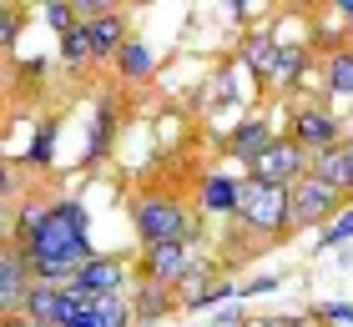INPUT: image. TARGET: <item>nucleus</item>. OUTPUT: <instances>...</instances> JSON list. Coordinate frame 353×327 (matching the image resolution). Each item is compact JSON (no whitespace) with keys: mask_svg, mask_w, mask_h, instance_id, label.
<instances>
[{"mask_svg":"<svg viewBox=\"0 0 353 327\" xmlns=\"http://www.w3.org/2000/svg\"><path fill=\"white\" fill-rule=\"evenodd\" d=\"M96 252L86 242V207L81 202H56L46 207L41 232L26 247V267L30 282H51V287H71V277L86 267Z\"/></svg>","mask_w":353,"mask_h":327,"instance_id":"f257e3e1","label":"nucleus"},{"mask_svg":"<svg viewBox=\"0 0 353 327\" xmlns=\"http://www.w3.org/2000/svg\"><path fill=\"white\" fill-rule=\"evenodd\" d=\"M137 232L147 247H176L187 242L192 222H187V207L176 196H141L137 202Z\"/></svg>","mask_w":353,"mask_h":327,"instance_id":"f03ea898","label":"nucleus"},{"mask_svg":"<svg viewBox=\"0 0 353 327\" xmlns=\"http://www.w3.org/2000/svg\"><path fill=\"white\" fill-rule=\"evenodd\" d=\"M237 217L258 232H283L288 226V187H268V182H248L237 187Z\"/></svg>","mask_w":353,"mask_h":327,"instance_id":"7ed1b4c3","label":"nucleus"},{"mask_svg":"<svg viewBox=\"0 0 353 327\" xmlns=\"http://www.w3.org/2000/svg\"><path fill=\"white\" fill-rule=\"evenodd\" d=\"M308 161H313V156L303 151L293 136H278V141H272L268 151L248 167V176H252V182H268V187H293L298 176H308Z\"/></svg>","mask_w":353,"mask_h":327,"instance_id":"20e7f679","label":"nucleus"},{"mask_svg":"<svg viewBox=\"0 0 353 327\" xmlns=\"http://www.w3.org/2000/svg\"><path fill=\"white\" fill-rule=\"evenodd\" d=\"M339 196H343V191L323 187L318 176H298V182L288 187V222H298V226L323 222V217H333V211H339Z\"/></svg>","mask_w":353,"mask_h":327,"instance_id":"39448f33","label":"nucleus"},{"mask_svg":"<svg viewBox=\"0 0 353 327\" xmlns=\"http://www.w3.org/2000/svg\"><path fill=\"white\" fill-rule=\"evenodd\" d=\"M293 141L308 156H318V151H328V146H339V121H333L328 111H293Z\"/></svg>","mask_w":353,"mask_h":327,"instance_id":"423d86ee","label":"nucleus"},{"mask_svg":"<svg viewBox=\"0 0 353 327\" xmlns=\"http://www.w3.org/2000/svg\"><path fill=\"white\" fill-rule=\"evenodd\" d=\"M71 287L91 292V297H117V292L126 287V267H121L117 257H91L86 267L71 277Z\"/></svg>","mask_w":353,"mask_h":327,"instance_id":"0eeeda50","label":"nucleus"},{"mask_svg":"<svg viewBox=\"0 0 353 327\" xmlns=\"http://www.w3.org/2000/svg\"><path fill=\"white\" fill-rule=\"evenodd\" d=\"M26 292H30V267L21 252H6L0 257V313H21L26 307Z\"/></svg>","mask_w":353,"mask_h":327,"instance_id":"6e6552de","label":"nucleus"},{"mask_svg":"<svg viewBox=\"0 0 353 327\" xmlns=\"http://www.w3.org/2000/svg\"><path fill=\"white\" fill-rule=\"evenodd\" d=\"M86 25V36H91V51L96 56H117L121 45H126V15L121 10H111V6H101L91 15V21H81Z\"/></svg>","mask_w":353,"mask_h":327,"instance_id":"1a4fd4ad","label":"nucleus"},{"mask_svg":"<svg viewBox=\"0 0 353 327\" xmlns=\"http://www.w3.org/2000/svg\"><path fill=\"white\" fill-rule=\"evenodd\" d=\"M21 313L36 322V327H61V313H66V287H51V282H30L26 292V307Z\"/></svg>","mask_w":353,"mask_h":327,"instance_id":"9d476101","label":"nucleus"},{"mask_svg":"<svg viewBox=\"0 0 353 327\" xmlns=\"http://www.w3.org/2000/svg\"><path fill=\"white\" fill-rule=\"evenodd\" d=\"M147 272H152V282H157V287H176V282H182V277L192 272V252H187V242H176V247H152Z\"/></svg>","mask_w":353,"mask_h":327,"instance_id":"9b49d317","label":"nucleus"},{"mask_svg":"<svg viewBox=\"0 0 353 327\" xmlns=\"http://www.w3.org/2000/svg\"><path fill=\"white\" fill-rule=\"evenodd\" d=\"M272 141H278V136H272V131L263 126V121H243V126H237L232 131V141H228V151L237 156V161H248V167H252V161H258L263 151H268V146Z\"/></svg>","mask_w":353,"mask_h":327,"instance_id":"f8f14e48","label":"nucleus"},{"mask_svg":"<svg viewBox=\"0 0 353 327\" xmlns=\"http://www.w3.org/2000/svg\"><path fill=\"white\" fill-rule=\"evenodd\" d=\"M308 176H318V182L333 187V191H348V151H343V141L328 146V151H318L308 161Z\"/></svg>","mask_w":353,"mask_h":327,"instance_id":"ddd939ff","label":"nucleus"},{"mask_svg":"<svg viewBox=\"0 0 353 327\" xmlns=\"http://www.w3.org/2000/svg\"><path fill=\"white\" fill-rule=\"evenodd\" d=\"M202 211H217V217H228V211H237V182L232 176H202Z\"/></svg>","mask_w":353,"mask_h":327,"instance_id":"4468645a","label":"nucleus"},{"mask_svg":"<svg viewBox=\"0 0 353 327\" xmlns=\"http://www.w3.org/2000/svg\"><path fill=\"white\" fill-rule=\"evenodd\" d=\"M101 317V297H91L81 287H66V313H61V327H96Z\"/></svg>","mask_w":353,"mask_h":327,"instance_id":"2eb2a0df","label":"nucleus"},{"mask_svg":"<svg viewBox=\"0 0 353 327\" xmlns=\"http://www.w3.org/2000/svg\"><path fill=\"white\" fill-rule=\"evenodd\" d=\"M117 65H121V76L126 81H141V76H152V51H147V45H141V41H126L121 45V51H117Z\"/></svg>","mask_w":353,"mask_h":327,"instance_id":"dca6fc26","label":"nucleus"},{"mask_svg":"<svg viewBox=\"0 0 353 327\" xmlns=\"http://www.w3.org/2000/svg\"><path fill=\"white\" fill-rule=\"evenodd\" d=\"M328 86H333V96H353V51L328 56Z\"/></svg>","mask_w":353,"mask_h":327,"instance_id":"f3484780","label":"nucleus"},{"mask_svg":"<svg viewBox=\"0 0 353 327\" xmlns=\"http://www.w3.org/2000/svg\"><path fill=\"white\" fill-rule=\"evenodd\" d=\"M243 61H248V65H252L258 76H272V61H278V45H272L268 36H258V41H248Z\"/></svg>","mask_w":353,"mask_h":327,"instance_id":"a211bd4d","label":"nucleus"},{"mask_svg":"<svg viewBox=\"0 0 353 327\" xmlns=\"http://www.w3.org/2000/svg\"><path fill=\"white\" fill-rule=\"evenodd\" d=\"M61 56H66L71 65H86L96 51H91V36H86V25H76L71 36H61Z\"/></svg>","mask_w":353,"mask_h":327,"instance_id":"6ab92c4d","label":"nucleus"},{"mask_svg":"<svg viewBox=\"0 0 353 327\" xmlns=\"http://www.w3.org/2000/svg\"><path fill=\"white\" fill-rule=\"evenodd\" d=\"M41 15H46V25H51V30H61V36H71V30L81 25V21H76V6H66V0H51V6H41Z\"/></svg>","mask_w":353,"mask_h":327,"instance_id":"aec40b11","label":"nucleus"},{"mask_svg":"<svg viewBox=\"0 0 353 327\" xmlns=\"http://www.w3.org/2000/svg\"><path fill=\"white\" fill-rule=\"evenodd\" d=\"M126 317H132V307H126L121 292H117V297H101V317H96V327H126Z\"/></svg>","mask_w":353,"mask_h":327,"instance_id":"412c9836","label":"nucleus"},{"mask_svg":"<svg viewBox=\"0 0 353 327\" xmlns=\"http://www.w3.org/2000/svg\"><path fill=\"white\" fill-rule=\"evenodd\" d=\"M353 237V211H343L339 222H328L323 226V237H318V247H339V242H348Z\"/></svg>","mask_w":353,"mask_h":327,"instance_id":"4be33fe9","label":"nucleus"},{"mask_svg":"<svg viewBox=\"0 0 353 327\" xmlns=\"http://www.w3.org/2000/svg\"><path fill=\"white\" fill-rule=\"evenodd\" d=\"M41 222H46V207H36V202H30V207L21 211V222H15V232H21V242H26V247H30V237L41 232Z\"/></svg>","mask_w":353,"mask_h":327,"instance_id":"5701e85b","label":"nucleus"},{"mask_svg":"<svg viewBox=\"0 0 353 327\" xmlns=\"http://www.w3.org/2000/svg\"><path fill=\"white\" fill-rule=\"evenodd\" d=\"M272 76H278V81L303 76V51H278V61H272Z\"/></svg>","mask_w":353,"mask_h":327,"instance_id":"b1692460","label":"nucleus"},{"mask_svg":"<svg viewBox=\"0 0 353 327\" xmlns=\"http://www.w3.org/2000/svg\"><path fill=\"white\" fill-rule=\"evenodd\" d=\"M162 307H167V287H157V282H152L147 292H141V302H137V313H141V317H147V322H152L157 313H162Z\"/></svg>","mask_w":353,"mask_h":327,"instance_id":"393cba45","label":"nucleus"},{"mask_svg":"<svg viewBox=\"0 0 353 327\" xmlns=\"http://www.w3.org/2000/svg\"><path fill=\"white\" fill-rule=\"evenodd\" d=\"M15 36H21V10H15V6H0V45H10Z\"/></svg>","mask_w":353,"mask_h":327,"instance_id":"a878e982","label":"nucleus"},{"mask_svg":"<svg viewBox=\"0 0 353 327\" xmlns=\"http://www.w3.org/2000/svg\"><path fill=\"white\" fill-rule=\"evenodd\" d=\"M106 131H111V111H101V116H96V136H91V156H101V151H106Z\"/></svg>","mask_w":353,"mask_h":327,"instance_id":"bb28decb","label":"nucleus"},{"mask_svg":"<svg viewBox=\"0 0 353 327\" xmlns=\"http://www.w3.org/2000/svg\"><path fill=\"white\" fill-rule=\"evenodd\" d=\"M323 317H333V322H353V307H348V302H328Z\"/></svg>","mask_w":353,"mask_h":327,"instance_id":"cd10ccee","label":"nucleus"},{"mask_svg":"<svg viewBox=\"0 0 353 327\" xmlns=\"http://www.w3.org/2000/svg\"><path fill=\"white\" fill-rule=\"evenodd\" d=\"M272 287H278V277H258V282L243 287V297H258V292H272Z\"/></svg>","mask_w":353,"mask_h":327,"instance_id":"c85d7f7f","label":"nucleus"},{"mask_svg":"<svg viewBox=\"0 0 353 327\" xmlns=\"http://www.w3.org/2000/svg\"><path fill=\"white\" fill-rule=\"evenodd\" d=\"M252 327H303V322H298V317H258Z\"/></svg>","mask_w":353,"mask_h":327,"instance_id":"c756f323","label":"nucleus"},{"mask_svg":"<svg viewBox=\"0 0 353 327\" xmlns=\"http://www.w3.org/2000/svg\"><path fill=\"white\" fill-rule=\"evenodd\" d=\"M0 327H36V322H30L26 313H10V317H0Z\"/></svg>","mask_w":353,"mask_h":327,"instance_id":"7c9ffc66","label":"nucleus"},{"mask_svg":"<svg viewBox=\"0 0 353 327\" xmlns=\"http://www.w3.org/2000/svg\"><path fill=\"white\" fill-rule=\"evenodd\" d=\"M339 21H353V0H339Z\"/></svg>","mask_w":353,"mask_h":327,"instance_id":"2f4dec72","label":"nucleus"},{"mask_svg":"<svg viewBox=\"0 0 353 327\" xmlns=\"http://www.w3.org/2000/svg\"><path fill=\"white\" fill-rule=\"evenodd\" d=\"M343 151H348V191H353V141H343Z\"/></svg>","mask_w":353,"mask_h":327,"instance_id":"473e14b6","label":"nucleus"},{"mask_svg":"<svg viewBox=\"0 0 353 327\" xmlns=\"http://www.w3.org/2000/svg\"><path fill=\"white\" fill-rule=\"evenodd\" d=\"M10 191V176H6V167H0V196H6Z\"/></svg>","mask_w":353,"mask_h":327,"instance_id":"72a5a7b5","label":"nucleus"},{"mask_svg":"<svg viewBox=\"0 0 353 327\" xmlns=\"http://www.w3.org/2000/svg\"><path fill=\"white\" fill-rule=\"evenodd\" d=\"M0 257H6V247H0Z\"/></svg>","mask_w":353,"mask_h":327,"instance_id":"f704fd0d","label":"nucleus"},{"mask_svg":"<svg viewBox=\"0 0 353 327\" xmlns=\"http://www.w3.org/2000/svg\"><path fill=\"white\" fill-rule=\"evenodd\" d=\"M141 327H152V322H141Z\"/></svg>","mask_w":353,"mask_h":327,"instance_id":"c9c22d12","label":"nucleus"}]
</instances>
